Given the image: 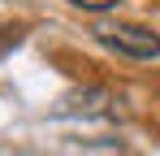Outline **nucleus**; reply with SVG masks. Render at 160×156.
<instances>
[{
    "label": "nucleus",
    "instance_id": "nucleus-1",
    "mask_svg": "<svg viewBox=\"0 0 160 156\" xmlns=\"http://www.w3.org/2000/svg\"><path fill=\"white\" fill-rule=\"evenodd\" d=\"M95 35L104 39L108 48L126 52V56H134V61H152V56H160V35L147 30V26H138V22H108V26H100Z\"/></svg>",
    "mask_w": 160,
    "mask_h": 156
},
{
    "label": "nucleus",
    "instance_id": "nucleus-2",
    "mask_svg": "<svg viewBox=\"0 0 160 156\" xmlns=\"http://www.w3.org/2000/svg\"><path fill=\"white\" fill-rule=\"evenodd\" d=\"M69 4H78V9H91V13H100V9H112L117 0H69Z\"/></svg>",
    "mask_w": 160,
    "mask_h": 156
},
{
    "label": "nucleus",
    "instance_id": "nucleus-3",
    "mask_svg": "<svg viewBox=\"0 0 160 156\" xmlns=\"http://www.w3.org/2000/svg\"><path fill=\"white\" fill-rule=\"evenodd\" d=\"M9 44H18V30L13 26H0V52L9 48Z\"/></svg>",
    "mask_w": 160,
    "mask_h": 156
}]
</instances>
